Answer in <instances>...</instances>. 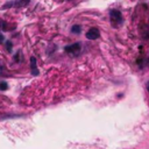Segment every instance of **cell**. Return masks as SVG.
<instances>
[{"mask_svg":"<svg viewBox=\"0 0 149 149\" xmlns=\"http://www.w3.org/2000/svg\"><path fill=\"white\" fill-rule=\"evenodd\" d=\"M7 88H8L7 83H6V81H1V83H0V91H5V90H7Z\"/></svg>","mask_w":149,"mask_h":149,"instance_id":"7","label":"cell"},{"mask_svg":"<svg viewBox=\"0 0 149 149\" xmlns=\"http://www.w3.org/2000/svg\"><path fill=\"white\" fill-rule=\"evenodd\" d=\"M30 68H31V74L37 76L38 74V69H37V65H36V58L35 57L30 58Z\"/></svg>","mask_w":149,"mask_h":149,"instance_id":"5","label":"cell"},{"mask_svg":"<svg viewBox=\"0 0 149 149\" xmlns=\"http://www.w3.org/2000/svg\"><path fill=\"white\" fill-rule=\"evenodd\" d=\"M20 55H21V51L19 50V51L15 54V56H14V61H15V62H20V61H21V56H20Z\"/></svg>","mask_w":149,"mask_h":149,"instance_id":"8","label":"cell"},{"mask_svg":"<svg viewBox=\"0 0 149 149\" xmlns=\"http://www.w3.org/2000/svg\"><path fill=\"white\" fill-rule=\"evenodd\" d=\"M147 90H148V92H149V81L147 83Z\"/></svg>","mask_w":149,"mask_h":149,"instance_id":"11","label":"cell"},{"mask_svg":"<svg viewBox=\"0 0 149 149\" xmlns=\"http://www.w3.org/2000/svg\"><path fill=\"white\" fill-rule=\"evenodd\" d=\"M99 35H100V33H99L98 28H91V29L86 33V37H87L88 40H95V38L99 37Z\"/></svg>","mask_w":149,"mask_h":149,"instance_id":"4","label":"cell"},{"mask_svg":"<svg viewBox=\"0 0 149 149\" xmlns=\"http://www.w3.org/2000/svg\"><path fill=\"white\" fill-rule=\"evenodd\" d=\"M109 19H111V23L114 26V27H118L120 24H122L123 22V17H122V14L120 10L118 9H112L109 12Z\"/></svg>","mask_w":149,"mask_h":149,"instance_id":"1","label":"cell"},{"mask_svg":"<svg viewBox=\"0 0 149 149\" xmlns=\"http://www.w3.org/2000/svg\"><path fill=\"white\" fill-rule=\"evenodd\" d=\"M28 3H29V0H14V1H9V2H7V3L3 5L1 8H2V9L9 8V7H16V8H20V7L27 6Z\"/></svg>","mask_w":149,"mask_h":149,"instance_id":"3","label":"cell"},{"mask_svg":"<svg viewBox=\"0 0 149 149\" xmlns=\"http://www.w3.org/2000/svg\"><path fill=\"white\" fill-rule=\"evenodd\" d=\"M64 51L70 55V56H77L79 55V52L81 51V47H80V43H73V44H70V45H66L64 48Z\"/></svg>","mask_w":149,"mask_h":149,"instance_id":"2","label":"cell"},{"mask_svg":"<svg viewBox=\"0 0 149 149\" xmlns=\"http://www.w3.org/2000/svg\"><path fill=\"white\" fill-rule=\"evenodd\" d=\"M3 40H5V38H3V36L0 34V43H1V42H3Z\"/></svg>","mask_w":149,"mask_h":149,"instance_id":"10","label":"cell"},{"mask_svg":"<svg viewBox=\"0 0 149 149\" xmlns=\"http://www.w3.org/2000/svg\"><path fill=\"white\" fill-rule=\"evenodd\" d=\"M71 31H72V33H74V34H79V33L81 31V28H80V26L74 24V26L71 28Z\"/></svg>","mask_w":149,"mask_h":149,"instance_id":"6","label":"cell"},{"mask_svg":"<svg viewBox=\"0 0 149 149\" xmlns=\"http://www.w3.org/2000/svg\"><path fill=\"white\" fill-rule=\"evenodd\" d=\"M2 71V65H1V63H0V72Z\"/></svg>","mask_w":149,"mask_h":149,"instance_id":"12","label":"cell"},{"mask_svg":"<svg viewBox=\"0 0 149 149\" xmlns=\"http://www.w3.org/2000/svg\"><path fill=\"white\" fill-rule=\"evenodd\" d=\"M6 49L8 51H12V42L10 41H6Z\"/></svg>","mask_w":149,"mask_h":149,"instance_id":"9","label":"cell"}]
</instances>
